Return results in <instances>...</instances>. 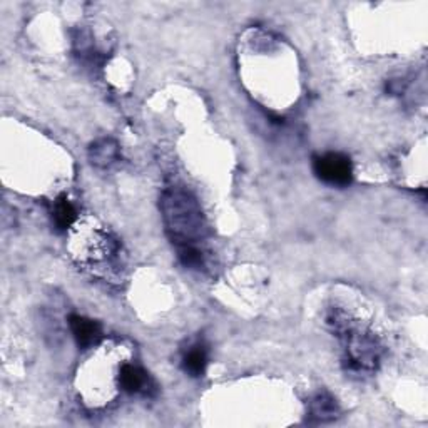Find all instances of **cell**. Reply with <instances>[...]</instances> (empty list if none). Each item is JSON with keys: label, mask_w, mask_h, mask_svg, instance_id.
<instances>
[{"label": "cell", "mask_w": 428, "mask_h": 428, "mask_svg": "<svg viewBox=\"0 0 428 428\" xmlns=\"http://www.w3.org/2000/svg\"><path fill=\"white\" fill-rule=\"evenodd\" d=\"M309 413L313 418L320 420V422H326V420H332L336 417L338 406L335 400L328 395H318L316 398H313V402L309 403Z\"/></svg>", "instance_id": "obj_7"}, {"label": "cell", "mask_w": 428, "mask_h": 428, "mask_svg": "<svg viewBox=\"0 0 428 428\" xmlns=\"http://www.w3.org/2000/svg\"><path fill=\"white\" fill-rule=\"evenodd\" d=\"M166 221L169 231H173V238L181 246H194L193 238L201 233V213L193 199L186 194L173 193L166 199Z\"/></svg>", "instance_id": "obj_1"}, {"label": "cell", "mask_w": 428, "mask_h": 428, "mask_svg": "<svg viewBox=\"0 0 428 428\" xmlns=\"http://www.w3.org/2000/svg\"><path fill=\"white\" fill-rule=\"evenodd\" d=\"M119 385L122 390L132 395H151V391L156 390L154 382L151 380L149 375L136 365H122L119 373Z\"/></svg>", "instance_id": "obj_3"}, {"label": "cell", "mask_w": 428, "mask_h": 428, "mask_svg": "<svg viewBox=\"0 0 428 428\" xmlns=\"http://www.w3.org/2000/svg\"><path fill=\"white\" fill-rule=\"evenodd\" d=\"M69 325H71L72 335H74L77 345L83 350L92 348V346H96L101 341V338H103L101 325L89 320V318L72 315L69 318Z\"/></svg>", "instance_id": "obj_4"}, {"label": "cell", "mask_w": 428, "mask_h": 428, "mask_svg": "<svg viewBox=\"0 0 428 428\" xmlns=\"http://www.w3.org/2000/svg\"><path fill=\"white\" fill-rule=\"evenodd\" d=\"M316 178L329 186H348L353 179V166L350 157L340 153H328L313 159Z\"/></svg>", "instance_id": "obj_2"}, {"label": "cell", "mask_w": 428, "mask_h": 428, "mask_svg": "<svg viewBox=\"0 0 428 428\" xmlns=\"http://www.w3.org/2000/svg\"><path fill=\"white\" fill-rule=\"evenodd\" d=\"M207 365V353L205 346H193L185 354V360H182V366H185L186 373H189L191 377H201L205 373Z\"/></svg>", "instance_id": "obj_5"}, {"label": "cell", "mask_w": 428, "mask_h": 428, "mask_svg": "<svg viewBox=\"0 0 428 428\" xmlns=\"http://www.w3.org/2000/svg\"><path fill=\"white\" fill-rule=\"evenodd\" d=\"M117 157V144L112 139H101L91 148L92 164L96 166H109Z\"/></svg>", "instance_id": "obj_6"}, {"label": "cell", "mask_w": 428, "mask_h": 428, "mask_svg": "<svg viewBox=\"0 0 428 428\" xmlns=\"http://www.w3.org/2000/svg\"><path fill=\"white\" fill-rule=\"evenodd\" d=\"M77 213L76 207L72 206V203L69 201L65 196H60L55 201L54 206V223L59 230H67L72 223L76 221Z\"/></svg>", "instance_id": "obj_8"}, {"label": "cell", "mask_w": 428, "mask_h": 428, "mask_svg": "<svg viewBox=\"0 0 428 428\" xmlns=\"http://www.w3.org/2000/svg\"><path fill=\"white\" fill-rule=\"evenodd\" d=\"M179 258L189 268L203 266V252L194 246H181L179 248Z\"/></svg>", "instance_id": "obj_9"}]
</instances>
